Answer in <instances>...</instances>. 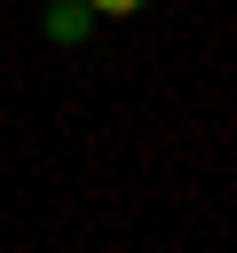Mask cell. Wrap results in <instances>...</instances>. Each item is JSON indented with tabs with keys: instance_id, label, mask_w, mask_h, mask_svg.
<instances>
[{
	"instance_id": "cell-1",
	"label": "cell",
	"mask_w": 237,
	"mask_h": 253,
	"mask_svg": "<svg viewBox=\"0 0 237 253\" xmlns=\"http://www.w3.org/2000/svg\"><path fill=\"white\" fill-rule=\"evenodd\" d=\"M40 24H47V40H63V47H79V40H87V24H95V8H87V0H55V8L40 16Z\"/></svg>"
},
{
	"instance_id": "cell-2",
	"label": "cell",
	"mask_w": 237,
	"mask_h": 253,
	"mask_svg": "<svg viewBox=\"0 0 237 253\" xmlns=\"http://www.w3.org/2000/svg\"><path fill=\"white\" fill-rule=\"evenodd\" d=\"M95 16H134V8H150V0H87Z\"/></svg>"
}]
</instances>
